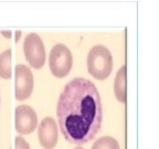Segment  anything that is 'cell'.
Returning <instances> with one entry per match:
<instances>
[{"instance_id":"1","label":"cell","mask_w":159,"mask_h":149,"mask_svg":"<svg viewBox=\"0 0 159 149\" xmlns=\"http://www.w3.org/2000/svg\"><path fill=\"white\" fill-rule=\"evenodd\" d=\"M57 123L65 140L84 145L96 137L102 128V99L95 84L75 77L65 85L57 105Z\"/></svg>"},{"instance_id":"2","label":"cell","mask_w":159,"mask_h":149,"mask_svg":"<svg viewBox=\"0 0 159 149\" xmlns=\"http://www.w3.org/2000/svg\"><path fill=\"white\" fill-rule=\"evenodd\" d=\"M113 70L112 53L105 45L97 44L87 54V71L98 81L106 79Z\"/></svg>"},{"instance_id":"3","label":"cell","mask_w":159,"mask_h":149,"mask_svg":"<svg viewBox=\"0 0 159 149\" xmlns=\"http://www.w3.org/2000/svg\"><path fill=\"white\" fill-rule=\"evenodd\" d=\"M73 55L66 45L59 43L51 49L49 55L50 71L55 77H65L72 70Z\"/></svg>"},{"instance_id":"4","label":"cell","mask_w":159,"mask_h":149,"mask_svg":"<svg viewBox=\"0 0 159 149\" xmlns=\"http://www.w3.org/2000/svg\"><path fill=\"white\" fill-rule=\"evenodd\" d=\"M23 53L29 64L40 70L45 63V47L42 39L37 33H30L23 42Z\"/></svg>"},{"instance_id":"5","label":"cell","mask_w":159,"mask_h":149,"mask_svg":"<svg viewBox=\"0 0 159 149\" xmlns=\"http://www.w3.org/2000/svg\"><path fill=\"white\" fill-rule=\"evenodd\" d=\"M38 115L29 105H19L15 111V127L19 134L30 135L37 128Z\"/></svg>"},{"instance_id":"6","label":"cell","mask_w":159,"mask_h":149,"mask_svg":"<svg viewBox=\"0 0 159 149\" xmlns=\"http://www.w3.org/2000/svg\"><path fill=\"white\" fill-rule=\"evenodd\" d=\"M33 91V74L31 70L23 64L16 66L15 95L18 101L29 98Z\"/></svg>"},{"instance_id":"7","label":"cell","mask_w":159,"mask_h":149,"mask_svg":"<svg viewBox=\"0 0 159 149\" xmlns=\"http://www.w3.org/2000/svg\"><path fill=\"white\" fill-rule=\"evenodd\" d=\"M38 137L42 148L53 149L57 146L59 139V129L52 117H44L41 120L38 128Z\"/></svg>"},{"instance_id":"8","label":"cell","mask_w":159,"mask_h":149,"mask_svg":"<svg viewBox=\"0 0 159 149\" xmlns=\"http://www.w3.org/2000/svg\"><path fill=\"white\" fill-rule=\"evenodd\" d=\"M114 93L117 101L126 103V66L123 65L118 70L114 81Z\"/></svg>"},{"instance_id":"9","label":"cell","mask_w":159,"mask_h":149,"mask_svg":"<svg viewBox=\"0 0 159 149\" xmlns=\"http://www.w3.org/2000/svg\"><path fill=\"white\" fill-rule=\"evenodd\" d=\"M0 77L8 79L11 77V50L7 49L0 54Z\"/></svg>"},{"instance_id":"10","label":"cell","mask_w":159,"mask_h":149,"mask_svg":"<svg viewBox=\"0 0 159 149\" xmlns=\"http://www.w3.org/2000/svg\"><path fill=\"white\" fill-rule=\"evenodd\" d=\"M91 149H120L116 139L111 136H102L93 144Z\"/></svg>"},{"instance_id":"11","label":"cell","mask_w":159,"mask_h":149,"mask_svg":"<svg viewBox=\"0 0 159 149\" xmlns=\"http://www.w3.org/2000/svg\"><path fill=\"white\" fill-rule=\"evenodd\" d=\"M15 149H31L29 142L23 137L18 136L15 139Z\"/></svg>"},{"instance_id":"12","label":"cell","mask_w":159,"mask_h":149,"mask_svg":"<svg viewBox=\"0 0 159 149\" xmlns=\"http://www.w3.org/2000/svg\"><path fill=\"white\" fill-rule=\"evenodd\" d=\"M74 149H84V148H82L81 146H79V147H76V148H74Z\"/></svg>"},{"instance_id":"13","label":"cell","mask_w":159,"mask_h":149,"mask_svg":"<svg viewBox=\"0 0 159 149\" xmlns=\"http://www.w3.org/2000/svg\"><path fill=\"white\" fill-rule=\"evenodd\" d=\"M0 105H1V96H0Z\"/></svg>"}]
</instances>
